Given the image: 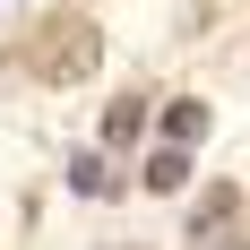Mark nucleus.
Instances as JSON below:
<instances>
[{
    "label": "nucleus",
    "mask_w": 250,
    "mask_h": 250,
    "mask_svg": "<svg viewBox=\"0 0 250 250\" xmlns=\"http://www.w3.org/2000/svg\"><path fill=\"white\" fill-rule=\"evenodd\" d=\"M138 129H147V104L129 95V104H112V112H104V147H129Z\"/></svg>",
    "instance_id": "39448f33"
},
{
    "label": "nucleus",
    "mask_w": 250,
    "mask_h": 250,
    "mask_svg": "<svg viewBox=\"0 0 250 250\" xmlns=\"http://www.w3.org/2000/svg\"><path fill=\"white\" fill-rule=\"evenodd\" d=\"M138 181H147L155 199H173L181 181H190V147H155V155H147V173H138Z\"/></svg>",
    "instance_id": "7ed1b4c3"
},
{
    "label": "nucleus",
    "mask_w": 250,
    "mask_h": 250,
    "mask_svg": "<svg viewBox=\"0 0 250 250\" xmlns=\"http://www.w3.org/2000/svg\"><path fill=\"white\" fill-rule=\"evenodd\" d=\"M95 61H104V35L86 18H52L35 35V78L43 86H78V78H95Z\"/></svg>",
    "instance_id": "f257e3e1"
},
{
    "label": "nucleus",
    "mask_w": 250,
    "mask_h": 250,
    "mask_svg": "<svg viewBox=\"0 0 250 250\" xmlns=\"http://www.w3.org/2000/svg\"><path fill=\"white\" fill-rule=\"evenodd\" d=\"M69 190H78V199H112V190H121L112 155H78V164H69Z\"/></svg>",
    "instance_id": "20e7f679"
},
{
    "label": "nucleus",
    "mask_w": 250,
    "mask_h": 250,
    "mask_svg": "<svg viewBox=\"0 0 250 250\" xmlns=\"http://www.w3.org/2000/svg\"><path fill=\"white\" fill-rule=\"evenodd\" d=\"M225 216H233V190H207V199H199V216H190V225H199V242L225 225Z\"/></svg>",
    "instance_id": "423d86ee"
},
{
    "label": "nucleus",
    "mask_w": 250,
    "mask_h": 250,
    "mask_svg": "<svg viewBox=\"0 0 250 250\" xmlns=\"http://www.w3.org/2000/svg\"><path fill=\"white\" fill-rule=\"evenodd\" d=\"M207 138V104L199 95H173V112H164V147H199Z\"/></svg>",
    "instance_id": "f03ea898"
},
{
    "label": "nucleus",
    "mask_w": 250,
    "mask_h": 250,
    "mask_svg": "<svg viewBox=\"0 0 250 250\" xmlns=\"http://www.w3.org/2000/svg\"><path fill=\"white\" fill-rule=\"evenodd\" d=\"M190 250H250V242H225V233H207V242H190Z\"/></svg>",
    "instance_id": "0eeeda50"
}]
</instances>
